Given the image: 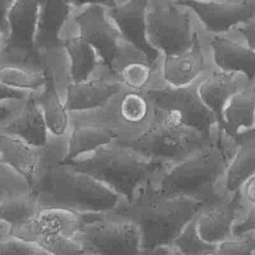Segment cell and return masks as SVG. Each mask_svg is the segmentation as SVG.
<instances>
[{"label":"cell","mask_w":255,"mask_h":255,"mask_svg":"<svg viewBox=\"0 0 255 255\" xmlns=\"http://www.w3.org/2000/svg\"><path fill=\"white\" fill-rule=\"evenodd\" d=\"M207 255H215L214 253H211V254H207Z\"/></svg>","instance_id":"obj_44"},{"label":"cell","mask_w":255,"mask_h":255,"mask_svg":"<svg viewBox=\"0 0 255 255\" xmlns=\"http://www.w3.org/2000/svg\"><path fill=\"white\" fill-rule=\"evenodd\" d=\"M179 5L195 11L210 32H225L254 17L253 4L243 2H217L211 0H175Z\"/></svg>","instance_id":"obj_12"},{"label":"cell","mask_w":255,"mask_h":255,"mask_svg":"<svg viewBox=\"0 0 255 255\" xmlns=\"http://www.w3.org/2000/svg\"><path fill=\"white\" fill-rule=\"evenodd\" d=\"M51 255H92L73 237L61 235L41 248Z\"/></svg>","instance_id":"obj_34"},{"label":"cell","mask_w":255,"mask_h":255,"mask_svg":"<svg viewBox=\"0 0 255 255\" xmlns=\"http://www.w3.org/2000/svg\"><path fill=\"white\" fill-rule=\"evenodd\" d=\"M45 83L43 91L36 102L42 112L47 129L59 136L64 134L67 129L68 116L65 106L62 104L53 78V73L49 68H44Z\"/></svg>","instance_id":"obj_24"},{"label":"cell","mask_w":255,"mask_h":255,"mask_svg":"<svg viewBox=\"0 0 255 255\" xmlns=\"http://www.w3.org/2000/svg\"><path fill=\"white\" fill-rule=\"evenodd\" d=\"M120 89L119 84L104 81L73 83L68 87L65 108L67 111H82L100 107Z\"/></svg>","instance_id":"obj_23"},{"label":"cell","mask_w":255,"mask_h":255,"mask_svg":"<svg viewBox=\"0 0 255 255\" xmlns=\"http://www.w3.org/2000/svg\"><path fill=\"white\" fill-rule=\"evenodd\" d=\"M37 246L11 236L0 242V255H34Z\"/></svg>","instance_id":"obj_35"},{"label":"cell","mask_w":255,"mask_h":255,"mask_svg":"<svg viewBox=\"0 0 255 255\" xmlns=\"http://www.w3.org/2000/svg\"><path fill=\"white\" fill-rule=\"evenodd\" d=\"M39 0H15L8 15V32L3 40L0 66H16L31 72L44 71L35 46Z\"/></svg>","instance_id":"obj_7"},{"label":"cell","mask_w":255,"mask_h":255,"mask_svg":"<svg viewBox=\"0 0 255 255\" xmlns=\"http://www.w3.org/2000/svg\"><path fill=\"white\" fill-rule=\"evenodd\" d=\"M34 255H51V254L48 253L47 251H45V250H43V249L37 247V248H36V251H35V253H34Z\"/></svg>","instance_id":"obj_42"},{"label":"cell","mask_w":255,"mask_h":255,"mask_svg":"<svg viewBox=\"0 0 255 255\" xmlns=\"http://www.w3.org/2000/svg\"><path fill=\"white\" fill-rule=\"evenodd\" d=\"M252 176H255V141L253 133L241 137L239 145L226 163L223 188L234 194Z\"/></svg>","instance_id":"obj_18"},{"label":"cell","mask_w":255,"mask_h":255,"mask_svg":"<svg viewBox=\"0 0 255 255\" xmlns=\"http://www.w3.org/2000/svg\"><path fill=\"white\" fill-rule=\"evenodd\" d=\"M118 132L106 127L76 126L70 135L66 156L62 163L72 161L78 157L92 153L95 150L107 146L118 138Z\"/></svg>","instance_id":"obj_22"},{"label":"cell","mask_w":255,"mask_h":255,"mask_svg":"<svg viewBox=\"0 0 255 255\" xmlns=\"http://www.w3.org/2000/svg\"><path fill=\"white\" fill-rule=\"evenodd\" d=\"M239 31L241 34L245 37L248 46L254 50V34H255V23H254V17L245 22L240 28Z\"/></svg>","instance_id":"obj_38"},{"label":"cell","mask_w":255,"mask_h":255,"mask_svg":"<svg viewBox=\"0 0 255 255\" xmlns=\"http://www.w3.org/2000/svg\"><path fill=\"white\" fill-rule=\"evenodd\" d=\"M202 206L191 199L164 195L149 183L128 203L121 202L117 211L130 219L138 229L141 252L171 246L186 224Z\"/></svg>","instance_id":"obj_2"},{"label":"cell","mask_w":255,"mask_h":255,"mask_svg":"<svg viewBox=\"0 0 255 255\" xmlns=\"http://www.w3.org/2000/svg\"><path fill=\"white\" fill-rule=\"evenodd\" d=\"M39 211L35 196L30 191L4 200L0 204V219L7 222L12 229L26 223Z\"/></svg>","instance_id":"obj_27"},{"label":"cell","mask_w":255,"mask_h":255,"mask_svg":"<svg viewBox=\"0 0 255 255\" xmlns=\"http://www.w3.org/2000/svg\"><path fill=\"white\" fill-rule=\"evenodd\" d=\"M181 255H207L214 253L216 245L204 241L197 233L194 219L184 226L172 242Z\"/></svg>","instance_id":"obj_29"},{"label":"cell","mask_w":255,"mask_h":255,"mask_svg":"<svg viewBox=\"0 0 255 255\" xmlns=\"http://www.w3.org/2000/svg\"><path fill=\"white\" fill-rule=\"evenodd\" d=\"M84 221V215L61 210H40L26 223L11 229L13 237L39 248L60 235L74 237Z\"/></svg>","instance_id":"obj_10"},{"label":"cell","mask_w":255,"mask_h":255,"mask_svg":"<svg viewBox=\"0 0 255 255\" xmlns=\"http://www.w3.org/2000/svg\"><path fill=\"white\" fill-rule=\"evenodd\" d=\"M204 67V57L197 33H195L193 43L189 49L184 52L166 55L163 62V76L172 86L184 87L191 83Z\"/></svg>","instance_id":"obj_17"},{"label":"cell","mask_w":255,"mask_h":255,"mask_svg":"<svg viewBox=\"0 0 255 255\" xmlns=\"http://www.w3.org/2000/svg\"><path fill=\"white\" fill-rule=\"evenodd\" d=\"M141 155L169 167L212 144L200 131L183 125L172 113L161 124L129 140H119Z\"/></svg>","instance_id":"obj_5"},{"label":"cell","mask_w":255,"mask_h":255,"mask_svg":"<svg viewBox=\"0 0 255 255\" xmlns=\"http://www.w3.org/2000/svg\"><path fill=\"white\" fill-rule=\"evenodd\" d=\"M32 147L42 148L48 143V129L42 112L32 96H28L16 115L0 128Z\"/></svg>","instance_id":"obj_15"},{"label":"cell","mask_w":255,"mask_h":255,"mask_svg":"<svg viewBox=\"0 0 255 255\" xmlns=\"http://www.w3.org/2000/svg\"><path fill=\"white\" fill-rule=\"evenodd\" d=\"M75 5H83V4H92V5H107L114 6L117 0H70Z\"/></svg>","instance_id":"obj_40"},{"label":"cell","mask_w":255,"mask_h":255,"mask_svg":"<svg viewBox=\"0 0 255 255\" xmlns=\"http://www.w3.org/2000/svg\"><path fill=\"white\" fill-rule=\"evenodd\" d=\"M30 186L40 210L92 215L112 212L122 202L99 180L62 162L36 169Z\"/></svg>","instance_id":"obj_1"},{"label":"cell","mask_w":255,"mask_h":255,"mask_svg":"<svg viewBox=\"0 0 255 255\" xmlns=\"http://www.w3.org/2000/svg\"><path fill=\"white\" fill-rule=\"evenodd\" d=\"M11 236V226L4 220L0 219V242L7 240Z\"/></svg>","instance_id":"obj_41"},{"label":"cell","mask_w":255,"mask_h":255,"mask_svg":"<svg viewBox=\"0 0 255 255\" xmlns=\"http://www.w3.org/2000/svg\"><path fill=\"white\" fill-rule=\"evenodd\" d=\"M38 161V148L23 140L0 131V163L21 174L29 184Z\"/></svg>","instance_id":"obj_21"},{"label":"cell","mask_w":255,"mask_h":255,"mask_svg":"<svg viewBox=\"0 0 255 255\" xmlns=\"http://www.w3.org/2000/svg\"><path fill=\"white\" fill-rule=\"evenodd\" d=\"M71 61V77L74 83L86 82L96 67L94 49L81 37L64 43Z\"/></svg>","instance_id":"obj_26"},{"label":"cell","mask_w":255,"mask_h":255,"mask_svg":"<svg viewBox=\"0 0 255 255\" xmlns=\"http://www.w3.org/2000/svg\"><path fill=\"white\" fill-rule=\"evenodd\" d=\"M14 1L15 0H0V30L4 36H6L8 32L7 15Z\"/></svg>","instance_id":"obj_37"},{"label":"cell","mask_w":255,"mask_h":255,"mask_svg":"<svg viewBox=\"0 0 255 255\" xmlns=\"http://www.w3.org/2000/svg\"><path fill=\"white\" fill-rule=\"evenodd\" d=\"M215 255H255V231L239 236H230L218 243Z\"/></svg>","instance_id":"obj_31"},{"label":"cell","mask_w":255,"mask_h":255,"mask_svg":"<svg viewBox=\"0 0 255 255\" xmlns=\"http://www.w3.org/2000/svg\"><path fill=\"white\" fill-rule=\"evenodd\" d=\"M146 32L153 45L166 55L184 52L193 43L189 16L171 4H158L146 16Z\"/></svg>","instance_id":"obj_8"},{"label":"cell","mask_w":255,"mask_h":255,"mask_svg":"<svg viewBox=\"0 0 255 255\" xmlns=\"http://www.w3.org/2000/svg\"><path fill=\"white\" fill-rule=\"evenodd\" d=\"M76 22L80 37L98 52L105 65L115 75L113 62L119 49V32L106 19L104 9L99 5H92L76 17Z\"/></svg>","instance_id":"obj_11"},{"label":"cell","mask_w":255,"mask_h":255,"mask_svg":"<svg viewBox=\"0 0 255 255\" xmlns=\"http://www.w3.org/2000/svg\"><path fill=\"white\" fill-rule=\"evenodd\" d=\"M0 83L5 87L19 91H36L44 86L45 75L31 72L16 66H0Z\"/></svg>","instance_id":"obj_28"},{"label":"cell","mask_w":255,"mask_h":255,"mask_svg":"<svg viewBox=\"0 0 255 255\" xmlns=\"http://www.w3.org/2000/svg\"><path fill=\"white\" fill-rule=\"evenodd\" d=\"M151 67L142 62H129L121 71L122 81L132 89H141L149 81Z\"/></svg>","instance_id":"obj_33"},{"label":"cell","mask_w":255,"mask_h":255,"mask_svg":"<svg viewBox=\"0 0 255 255\" xmlns=\"http://www.w3.org/2000/svg\"><path fill=\"white\" fill-rule=\"evenodd\" d=\"M221 127L231 136L243 137L253 132L254 96L244 91L237 92L226 103L221 115Z\"/></svg>","instance_id":"obj_20"},{"label":"cell","mask_w":255,"mask_h":255,"mask_svg":"<svg viewBox=\"0 0 255 255\" xmlns=\"http://www.w3.org/2000/svg\"><path fill=\"white\" fill-rule=\"evenodd\" d=\"M99 180L125 203L145 185L153 183L167 168L124 145L110 144L66 162Z\"/></svg>","instance_id":"obj_3"},{"label":"cell","mask_w":255,"mask_h":255,"mask_svg":"<svg viewBox=\"0 0 255 255\" xmlns=\"http://www.w3.org/2000/svg\"><path fill=\"white\" fill-rule=\"evenodd\" d=\"M226 163L222 149L210 144L167 167L152 186L164 195L191 199L202 208H208L233 195L226 193L223 188Z\"/></svg>","instance_id":"obj_4"},{"label":"cell","mask_w":255,"mask_h":255,"mask_svg":"<svg viewBox=\"0 0 255 255\" xmlns=\"http://www.w3.org/2000/svg\"><path fill=\"white\" fill-rule=\"evenodd\" d=\"M237 91L238 83L231 74L215 73L200 85L197 93L204 106L221 124L223 108Z\"/></svg>","instance_id":"obj_25"},{"label":"cell","mask_w":255,"mask_h":255,"mask_svg":"<svg viewBox=\"0 0 255 255\" xmlns=\"http://www.w3.org/2000/svg\"><path fill=\"white\" fill-rule=\"evenodd\" d=\"M148 104L144 97L137 93L126 94L121 102L122 118L130 124L141 123L147 116Z\"/></svg>","instance_id":"obj_32"},{"label":"cell","mask_w":255,"mask_h":255,"mask_svg":"<svg viewBox=\"0 0 255 255\" xmlns=\"http://www.w3.org/2000/svg\"><path fill=\"white\" fill-rule=\"evenodd\" d=\"M246 202L237 191L220 203L202 208L194 218L199 236L213 245H217L230 237L232 225Z\"/></svg>","instance_id":"obj_13"},{"label":"cell","mask_w":255,"mask_h":255,"mask_svg":"<svg viewBox=\"0 0 255 255\" xmlns=\"http://www.w3.org/2000/svg\"><path fill=\"white\" fill-rule=\"evenodd\" d=\"M27 94L24 91L14 90L8 87H5L0 83V102L8 101V100H26Z\"/></svg>","instance_id":"obj_36"},{"label":"cell","mask_w":255,"mask_h":255,"mask_svg":"<svg viewBox=\"0 0 255 255\" xmlns=\"http://www.w3.org/2000/svg\"><path fill=\"white\" fill-rule=\"evenodd\" d=\"M67 0H39L35 31V46L52 49L61 46L59 32L69 14Z\"/></svg>","instance_id":"obj_16"},{"label":"cell","mask_w":255,"mask_h":255,"mask_svg":"<svg viewBox=\"0 0 255 255\" xmlns=\"http://www.w3.org/2000/svg\"><path fill=\"white\" fill-rule=\"evenodd\" d=\"M92 255H140V235L135 224L117 212L84 215L73 237Z\"/></svg>","instance_id":"obj_6"},{"label":"cell","mask_w":255,"mask_h":255,"mask_svg":"<svg viewBox=\"0 0 255 255\" xmlns=\"http://www.w3.org/2000/svg\"><path fill=\"white\" fill-rule=\"evenodd\" d=\"M147 0H128L113 7L110 15L119 27L122 35L137 50L145 55L148 65H153L158 53L145 37V11Z\"/></svg>","instance_id":"obj_14"},{"label":"cell","mask_w":255,"mask_h":255,"mask_svg":"<svg viewBox=\"0 0 255 255\" xmlns=\"http://www.w3.org/2000/svg\"><path fill=\"white\" fill-rule=\"evenodd\" d=\"M3 36H4V34L0 30V52H1V49H2V45H3Z\"/></svg>","instance_id":"obj_43"},{"label":"cell","mask_w":255,"mask_h":255,"mask_svg":"<svg viewBox=\"0 0 255 255\" xmlns=\"http://www.w3.org/2000/svg\"><path fill=\"white\" fill-rule=\"evenodd\" d=\"M30 191L29 182L21 174L0 163V204L9 197Z\"/></svg>","instance_id":"obj_30"},{"label":"cell","mask_w":255,"mask_h":255,"mask_svg":"<svg viewBox=\"0 0 255 255\" xmlns=\"http://www.w3.org/2000/svg\"><path fill=\"white\" fill-rule=\"evenodd\" d=\"M140 255H181L173 246H167V247H160L151 251H145L141 252Z\"/></svg>","instance_id":"obj_39"},{"label":"cell","mask_w":255,"mask_h":255,"mask_svg":"<svg viewBox=\"0 0 255 255\" xmlns=\"http://www.w3.org/2000/svg\"><path fill=\"white\" fill-rule=\"evenodd\" d=\"M147 96L154 107L163 113L174 114L183 125L209 138L210 127L216 119L201 102L194 88L184 86L150 90Z\"/></svg>","instance_id":"obj_9"},{"label":"cell","mask_w":255,"mask_h":255,"mask_svg":"<svg viewBox=\"0 0 255 255\" xmlns=\"http://www.w3.org/2000/svg\"><path fill=\"white\" fill-rule=\"evenodd\" d=\"M211 47L216 65L226 72H241L249 80L254 77V50L238 42L215 36Z\"/></svg>","instance_id":"obj_19"}]
</instances>
